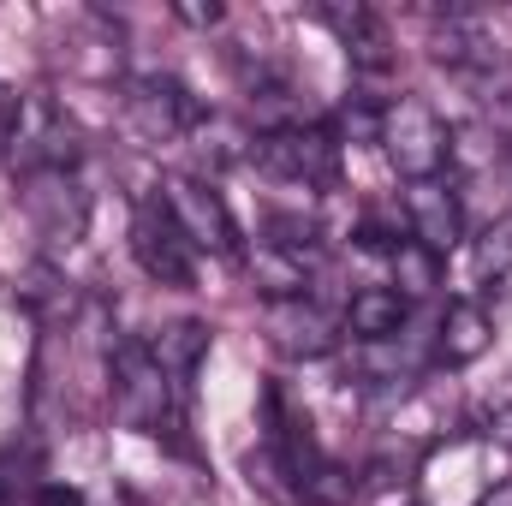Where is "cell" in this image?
<instances>
[{
    "label": "cell",
    "mask_w": 512,
    "mask_h": 506,
    "mask_svg": "<svg viewBox=\"0 0 512 506\" xmlns=\"http://www.w3.org/2000/svg\"><path fill=\"white\" fill-rule=\"evenodd\" d=\"M387 268H393V280H387V286H393V292H399L405 304H417V298H429V292L441 286V256L423 251V245H417L411 233H405V239L393 245Z\"/></svg>",
    "instance_id": "obj_17"
},
{
    "label": "cell",
    "mask_w": 512,
    "mask_h": 506,
    "mask_svg": "<svg viewBox=\"0 0 512 506\" xmlns=\"http://www.w3.org/2000/svg\"><path fill=\"white\" fill-rule=\"evenodd\" d=\"M12 126H18V90L0 84V149L12 143Z\"/></svg>",
    "instance_id": "obj_24"
},
{
    "label": "cell",
    "mask_w": 512,
    "mask_h": 506,
    "mask_svg": "<svg viewBox=\"0 0 512 506\" xmlns=\"http://www.w3.org/2000/svg\"><path fill=\"white\" fill-rule=\"evenodd\" d=\"M149 358L161 364V376L179 387V399L191 393V381H197V364L209 358V328L203 322H167V328H155L149 340Z\"/></svg>",
    "instance_id": "obj_15"
},
{
    "label": "cell",
    "mask_w": 512,
    "mask_h": 506,
    "mask_svg": "<svg viewBox=\"0 0 512 506\" xmlns=\"http://www.w3.org/2000/svg\"><path fill=\"white\" fill-rule=\"evenodd\" d=\"M405 233H411L423 251H435V256H447L459 239H465V209H459L453 179L405 185Z\"/></svg>",
    "instance_id": "obj_12"
},
{
    "label": "cell",
    "mask_w": 512,
    "mask_h": 506,
    "mask_svg": "<svg viewBox=\"0 0 512 506\" xmlns=\"http://www.w3.org/2000/svg\"><path fill=\"white\" fill-rule=\"evenodd\" d=\"M316 24L334 30V42L346 48V60L358 72L376 78V72L393 66V30H387V18L376 6H364V0H322L316 6Z\"/></svg>",
    "instance_id": "obj_9"
},
{
    "label": "cell",
    "mask_w": 512,
    "mask_h": 506,
    "mask_svg": "<svg viewBox=\"0 0 512 506\" xmlns=\"http://www.w3.org/2000/svg\"><path fill=\"white\" fill-rule=\"evenodd\" d=\"M131 256H137V268L155 280V286H197V251L185 245V233L173 227V215L161 209V197H143L137 203V215H131Z\"/></svg>",
    "instance_id": "obj_7"
},
{
    "label": "cell",
    "mask_w": 512,
    "mask_h": 506,
    "mask_svg": "<svg viewBox=\"0 0 512 506\" xmlns=\"http://www.w3.org/2000/svg\"><path fill=\"white\" fill-rule=\"evenodd\" d=\"M495 346V316H489V304L483 298H453L447 310H441V322H435V364H447V370H465V364H477L483 352Z\"/></svg>",
    "instance_id": "obj_13"
},
{
    "label": "cell",
    "mask_w": 512,
    "mask_h": 506,
    "mask_svg": "<svg viewBox=\"0 0 512 506\" xmlns=\"http://www.w3.org/2000/svg\"><path fill=\"white\" fill-rule=\"evenodd\" d=\"M30 506H84V489H72V483H36Z\"/></svg>",
    "instance_id": "obj_21"
},
{
    "label": "cell",
    "mask_w": 512,
    "mask_h": 506,
    "mask_svg": "<svg viewBox=\"0 0 512 506\" xmlns=\"http://www.w3.org/2000/svg\"><path fill=\"white\" fill-rule=\"evenodd\" d=\"M405 506H411V501H405Z\"/></svg>",
    "instance_id": "obj_26"
},
{
    "label": "cell",
    "mask_w": 512,
    "mask_h": 506,
    "mask_svg": "<svg viewBox=\"0 0 512 506\" xmlns=\"http://www.w3.org/2000/svg\"><path fill=\"white\" fill-rule=\"evenodd\" d=\"M173 18H179V24H203V30H209V24H221V18H227V6H215V0H209V6H173Z\"/></svg>",
    "instance_id": "obj_23"
},
{
    "label": "cell",
    "mask_w": 512,
    "mask_h": 506,
    "mask_svg": "<svg viewBox=\"0 0 512 506\" xmlns=\"http://www.w3.org/2000/svg\"><path fill=\"white\" fill-rule=\"evenodd\" d=\"M24 215L36 221V233L48 245H78L90 227V197H84L78 173H30L24 179Z\"/></svg>",
    "instance_id": "obj_8"
},
{
    "label": "cell",
    "mask_w": 512,
    "mask_h": 506,
    "mask_svg": "<svg viewBox=\"0 0 512 506\" xmlns=\"http://www.w3.org/2000/svg\"><path fill=\"white\" fill-rule=\"evenodd\" d=\"M477 429H483V441H495L501 453H512V387L501 393V399H489V405H483Z\"/></svg>",
    "instance_id": "obj_20"
},
{
    "label": "cell",
    "mask_w": 512,
    "mask_h": 506,
    "mask_svg": "<svg viewBox=\"0 0 512 506\" xmlns=\"http://www.w3.org/2000/svg\"><path fill=\"white\" fill-rule=\"evenodd\" d=\"M340 328L352 334V346H370V340H387V334H405V328H411V304H405L393 286H358V292L346 298Z\"/></svg>",
    "instance_id": "obj_14"
},
{
    "label": "cell",
    "mask_w": 512,
    "mask_h": 506,
    "mask_svg": "<svg viewBox=\"0 0 512 506\" xmlns=\"http://www.w3.org/2000/svg\"><path fill=\"white\" fill-rule=\"evenodd\" d=\"M382 155L393 161V173L405 185H423V179H447L459 143H453V126L435 114V102L423 96H393L382 102V131H376Z\"/></svg>",
    "instance_id": "obj_1"
},
{
    "label": "cell",
    "mask_w": 512,
    "mask_h": 506,
    "mask_svg": "<svg viewBox=\"0 0 512 506\" xmlns=\"http://www.w3.org/2000/svg\"><path fill=\"white\" fill-rule=\"evenodd\" d=\"M251 167H262L280 185H298V191H328L340 179V137L328 126H316V120L268 126V131H256Z\"/></svg>",
    "instance_id": "obj_3"
},
{
    "label": "cell",
    "mask_w": 512,
    "mask_h": 506,
    "mask_svg": "<svg viewBox=\"0 0 512 506\" xmlns=\"http://www.w3.org/2000/svg\"><path fill=\"white\" fill-rule=\"evenodd\" d=\"M316 268H322V245H274V239H256L251 251H245V274H251V286L262 292V304L310 298Z\"/></svg>",
    "instance_id": "obj_11"
},
{
    "label": "cell",
    "mask_w": 512,
    "mask_h": 506,
    "mask_svg": "<svg viewBox=\"0 0 512 506\" xmlns=\"http://www.w3.org/2000/svg\"><path fill=\"white\" fill-rule=\"evenodd\" d=\"M155 197H161V209L173 215V227L185 233V245L197 256H239V221L203 173H167L155 185Z\"/></svg>",
    "instance_id": "obj_6"
},
{
    "label": "cell",
    "mask_w": 512,
    "mask_h": 506,
    "mask_svg": "<svg viewBox=\"0 0 512 506\" xmlns=\"http://www.w3.org/2000/svg\"><path fill=\"white\" fill-rule=\"evenodd\" d=\"M108 393H114V417L126 429H137V435L179 429L185 399H179L173 381L161 376V364L149 358L143 340H114V352H108Z\"/></svg>",
    "instance_id": "obj_2"
},
{
    "label": "cell",
    "mask_w": 512,
    "mask_h": 506,
    "mask_svg": "<svg viewBox=\"0 0 512 506\" xmlns=\"http://www.w3.org/2000/svg\"><path fill=\"white\" fill-rule=\"evenodd\" d=\"M471 268H477V280L495 292V286H512V215L501 221H489L483 233H477V245H471Z\"/></svg>",
    "instance_id": "obj_18"
},
{
    "label": "cell",
    "mask_w": 512,
    "mask_h": 506,
    "mask_svg": "<svg viewBox=\"0 0 512 506\" xmlns=\"http://www.w3.org/2000/svg\"><path fill=\"white\" fill-rule=\"evenodd\" d=\"M12 167L30 179V173H78L84 161V131L78 120L48 96V90H30L18 96V126H12V143H6Z\"/></svg>",
    "instance_id": "obj_4"
},
{
    "label": "cell",
    "mask_w": 512,
    "mask_h": 506,
    "mask_svg": "<svg viewBox=\"0 0 512 506\" xmlns=\"http://www.w3.org/2000/svg\"><path fill=\"white\" fill-rule=\"evenodd\" d=\"M191 149H197V161L215 173V167H233V161H251V149H256V131L245 126H233V120H221V114H203L197 120V131L185 137Z\"/></svg>",
    "instance_id": "obj_16"
},
{
    "label": "cell",
    "mask_w": 512,
    "mask_h": 506,
    "mask_svg": "<svg viewBox=\"0 0 512 506\" xmlns=\"http://www.w3.org/2000/svg\"><path fill=\"white\" fill-rule=\"evenodd\" d=\"M262 334L274 340V352L286 358H328L340 346V322L316 304V298H280V304H262Z\"/></svg>",
    "instance_id": "obj_10"
},
{
    "label": "cell",
    "mask_w": 512,
    "mask_h": 506,
    "mask_svg": "<svg viewBox=\"0 0 512 506\" xmlns=\"http://www.w3.org/2000/svg\"><path fill=\"white\" fill-rule=\"evenodd\" d=\"M24 489V465H18V453H0V506L12 501Z\"/></svg>",
    "instance_id": "obj_22"
},
{
    "label": "cell",
    "mask_w": 512,
    "mask_h": 506,
    "mask_svg": "<svg viewBox=\"0 0 512 506\" xmlns=\"http://www.w3.org/2000/svg\"><path fill=\"white\" fill-rule=\"evenodd\" d=\"M203 120V102L173 78V72H143L131 78L126 96H120V126L137 149H167V143H185Z\"/></svg>",
    "instance_id": "obj_5"
},
{
    "label": "cell",
    "mask_w": 512,
    "mask_h": 506,
    "mask_svg": "<svg viewBox=\"0 0 512 506\" xmlns=\"http://www.w3.org/2000/svg\"><path fill=\"white\" fill-rule=\"evenodd\" d=\"M471 506H512V483H489V489H483Z\"/></svg>",
    "instance_id": "obj_25"
},
{
    "label": "cell",
    "mask_w": 512,
    "mask_h": 506,
    "mask_svg": "<svg viewBox=\"0 0 512 506\" xmlns=\"http://www.w3.org/2000/svg\"><path fill=\"white\" fill-rule=\"evenodd\" d=\"M245 471H251V489H262L274 506H310L304 501V489H298V477H292V465H286L268 441L245 453Z\"/></svg>",
    "instance_id": "obj_19"
}]
</instances>
